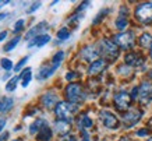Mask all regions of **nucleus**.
Segmentation results:
<instances>
[{
  "label": "nucleus",
  "mask_w": 152,
  "mask_h": 141,
  "mask_svg": "<svg viewBox=\"0 0 152 141\" xmlns=\"http://www.w3.org/2000/svg\"><path fill=\"white\" fill-rule=\"evenodd\" d=\"M78 110V105L77 104H71V102H59L57 106L55 108L56 116L60 120H64V122H71L73 116L77 113Z\"/></svg>",
  "instance_id": "f257e3e1"
},
{
  "label": "nucleus",
  "mask_w": 152,
  "mask_h": 141,
  "mask_svg": "<svg viewBox=\"0 0 152 141\" xmlns=\"http://www.w3.org/2000/svg\"><path fill=\"white\" fill-rule=\"evenodd\" d=\"M135 17L140 23L148 24L152 21V1L142 3V4L137 6L135 9Z\"/></svg>",
  "instance_id": "f03ea898"
},
{
  "label": "nucleus",
  "mask_w": 152,
  "mask_h": 141,
  "mask_svg": "<svg viewBox=\"0 0 152 141\" xmlns=\"http://www.w3.org/2000/svg\"><path fill=\"white\" fill-rule=\"evenodd\" d=\"M66 95H67V98H69V101L71 104H78V102L84 101V98H85L81 85H80V84H75V82H73V84H70V85L67 87Z\"/></svg>",
  "instance_id": "7ed1b4c3"
},
{
  "label": "nucleus",
  "mask_w": 152,
  "mask_h": 141,
  "mask_svg": "<svg viewBox=\"0 0 152 141\" xmlns=\"http://www.w3.org/2000/svg\"><path fill=\"white\" fill-rule=\"evenodd\" d=\"M99 46H101V52L107 59H110V60L117 59V56H119V48H117V45H116L115 42L109 41V39H102Z\"/></svg>",
  "instance_id": "20e7f679"
},
{
  "label": "nucleus",
  "mask_w": 152,
  "mask_h": 141,
  "mask_svg": "<svg viewBox=\"0 0 152 141\" xmlns=\"http://www.w3.org/2000/svg\"><path fill=\"white\" fill-rule=\"evenodd\" d=\"M115 43L121 49H131L134 46V34L131 31L121 32L115 37Z\"/></svg>",
  "instance_id": "39448f33"
},
{
  "label": "nucleus",
  "mask_w": 152,
  "mask_h": 141,
  "mask_svg": "<svg viewBox=\"0 0 152 141\" xmlns=\"http://www.w3.org/2000/svg\"><path fill=\"white\" fill-rule=\"evenodd\" d=\"M137 99L142 105H148L152 101V82L145 81L138 87V96Z\"/></svg>",
  "instance_id": "423d86ee"
},
{
  "label": "nucleus",
  "mask_w": 152,
  "mask_h": 141,
  "mask_svg": "<svg viewBox=\"0 0 152 141\" xmlns=\"http://www.w3.org/2000/svg\"><path fill=\"white\" fill-rule=\"evenodd\" d=\"M131 96L127 94L126 91H121L119 94H116L115 95V106L117 108V110H127L130 108V105H131Z\"/></svg>",
  "instance_id": "0eeeda50"
},
{
  "label": "nucleus",
  "mask_w": 152,
  "mask_h": 141,
  "mask_svg": "<svg viewBox=\"0 0 152 141\" xmlns=\"http://www.w3.org/2000/svg\"><path fill=\"white\" fill-rule=\"evenodd\" d=\"M99 117H101V122L103 123V126L107 129H117L119 127V119L116 117L112 112H107V110H102L99 113Z\"/></svg>",
  "instance_id": "6e6552de"
},
{
  "label": "nucleus",
  "mask_w": 152,
  "mask_h": 141,
  "mask_svg": "<svg viewBox=\"0 0 152 141\" xmlns=\"http://www.w3.org/2000/svg\"><path fill=\"white\" fill-rule=\"evenodd\" d=\"M141 116H142V112H141V110L131 109L123 116V123H124L126 127H131V126H134L135 123L140 122Z\"/></svg>",
  "instance_id": "1a4fd4ad"
},
{
  "label": "nucleus",
  "mask_w": 152,
  "mask_h": 141,
  "mask_svg": "<svg viewBox=\"0 0 152 141\" xmlns=\"http://www.w3.org/2000/svg\"><path fill=\"white\" fill-rule=\"evenodd\" d=\"M98 56H99V52L96 50L95 46H91V45L85 46V48L81 50V57H83L84 60H87V62H91V63L96 62Z\"/></svg>",
  "instance_id": "9d476101"
},
{
  "label": "nucleus",
  "mask_w": 152,
  "mask_h": 141,
  "mask_svg": "<svg viewBox=\"0 0 152 141\" xmlns=\"http://www.w3.org/2000/svg\"><path fill=\"white\" fill-rule=\"evenodd\" d=\"M48 23H39V24H37L35 27H32L31 28V31H28V34L25 35V39H31V38H37V37H39V35H43L42 34V31H46L48 29Z\"/></svg>",
  "instance_id": "9b49d317"
},
{
  "label": "nucleus",
  "mask_w": 152,
  "mask_h": 141,
  "mask_svg": "<svg viewBox=\"0 0 152 141\" xmlns=\"http://www.w3.org/2000/svg\"><path fill=\"white\" fill-rule=\"evenodd\" d=\"M106 67V62L103 59H98L96 62H94V63H91V66H89V68H88V74L89 76H96V74H99L102 71V70H105Z\"/></svg>",
  "instance_id": "f8f14e48"
},
{
  "label": "nucleus",
  "mask_w": 152,
  "mask_h": 141,
  "mask_svg": "<svg viewBox=\"0 0 152 141\" xmlns=\"http://www.w3.org/2000/svg\"><path fill=\"white\" fill-rule=\"evenodd\" d=\"M42 102L46 106L48 109H52V108H56L57 106V95L55 92H48L42 96Z\"/></svg>",
  "instance_id": "ddd939ff"
},
{
  "label": "nucleus",
  "mask_w": 152,
  "mask_h": 141,
  "mask_svg": "<svg viewBox=\"0 0 152 141\" xmlns=\"http://www.w3.org/2000/svg\"><path fill=\"white\" fill-rule=\"evenodd\" d=\"M57 67H59V64H53V66H43V67H41L39 73H38V78H39V80H45V78L50 77L52 74L57 70Z\"/></svg>",
  "instance_id": "4468645a"
},
{
  "label": "nucleus",
  "mask_w": 152,
  "mask_h": 141,
  "mask_svg": "<svg viewBox=\"0 0 152 141\" xmlns=\"http://www.w3.org/2000/svg\"><path fill=\"white\" fill-rule=\"evenodd\" d=\"M48 127V122L46 120H43V119H38V120H35V122L29 126V131H31V134H35V133H39L41 130H43V129Z\"/></svg>",
  "instance_id": "2eb2a0df"
},
{
  "label": "nucleus",
  "mask_w": 152,
  "mask_h": 141,
  "mask_svg": "<svg viewBox=\"0 0 152 141\" xmlns=\"http://www.w3.org/2000/svg\"><path fill=\"white\" fill-rule=\"evenodd\" d=\"M124 60H126V64H129V66H141V64L144 63L142 57H138L135 53H129V55H126Z\"/></svg>",
  "instance_id": "dca6fc26"
},
{
  "label": "nucleus",
  "mask_w": 152,
  "mask_h": 141,
  "mask_svg": "<svg viewBox=\"0 0 152 141\" xmlns=\"http://www.w3.org/2000/svg\"><path fill=\"white\" fill-rule=\"evenodd\" d=\"M55 129L59 134L64 136V134H67V133L70 131V123L64 122V120H57V122L55 123Z\"/></svg>",
  "instance_id": "f3484780"
},
{
  "label": "nucleus",
  "mask_w": 152,
  "mask_h": 141,
  "mask_svg": "<svg viewBox=\"0 0 152 141\" xmlns=\"http://www.w3.org/2000/svg\"><path fill=\"white\" fill-rule=\"evenodd\" d=\"M49 41H50V37L46 35V34H43V35H39V37L34 38L32 42L29 43V46H43V45H46Z\"/></svg>",
  "instance_id": "a211bd4d"
},
{
  "label": "nucleus",
  "mask_w": 152,
  "mask_h": 141,
  "mask_svg": "<svg viewBox=\"0 0 152 141\" xmlns=\"http://www.w3.org/2000/svg\"><path fill=\"white\" fill-rule=\"evenodd\" d=\"M31 73H32V70H31V68H25L23 73L20 74V77H21V85L23 87H27L28 84H29L31 78H32Z\"/></svg>",
  "instance_id": "6ab92c4d"
},
{
  "label": "nucleus",
  "mask_w": 152,
  "mask_h": 141,
  "mask_svg": "<svg viewBox=\"0 0 152 141\" xmlns=\"http://www.w3.org/2000/svg\"><path fill=\"white\" fill-rule=\"evenodd\" d=\"M140 45L142 46V48H149V46H152V35L151 34H148V32L142 34V35L140 37Z\"/></svg>",
  "instance_id": "aec40b11"
},
{
  "label": "nucleus",
  "mask_w": 152,
  "mask_h": 141,
  "mask_svg": "<svg viewBox=\"0 0 152 141\" xmlns=\"http://www.w3.org/2000/svg\"><path fill=\"white\" fill-rule=\"evenodd\" d=\"M92 120L89 119V116L88 115H83L81 117H80L78 120V126L81 129H89V127H92Z\"/></svg>",
  "instance_id": "412c9836"
},
{
  "label": "nucleus",
  "mask_w": 152,
  "mask_h": 141,
  "mask_svg": "<svg viewBox=\"0 0 152 141\" xmlns=\"http://www.w3.org/2000/svg\"><path fill=\"white\" fill-rule=\"evenodd\" d=\"M37 138H38L39 141H49V140L52 138V130H50L49 127L43 129V130H41V131L38 133Z\"/></svg>",
  "instance_id": "4be33fe9"
},
{
  "label": "nucleus",
  "mask_w": 152,
  "mask_h": 141,
  "mask_svg": "<svg viewBox=\"0 0 152 141\" xmlns=\"http://www.w3.org/2000/svg\"><path fill=\"white\" fill-rule=\"evenodd\" d=\"M14 101L11 98H3V104H1V112H9L13 106Z\"/></svg>",
  "instance_id": "5701e85b"
},
{
  "label": "nucleus",
  "mask_w": 152,
  "mask_h": 141,
  "mask_svg": "<svg viewBox=\"0 0 152 141\" xmlns=\"http://www.w3.org/2000/svg\"><path fill=\"white\" fill-rule=\"evenodd\" d=\"M18 80H21V77H20V76H15L14 78H11V80L7 82L6 90H7V91H14V90H15V85H17V82H18Z\"/></svg>",
  "instance_id": "b1692460"
},
{
  "label": "nucleus",
  "mask_w": 152,
  "mask_h": 141,
  "mask_svg": "<svg viewBox=\"0 0 152 141\" xmlns=\"http://www.w3.org/2000/svg\"><path fill=\"white\" fill-rule=\"evenodd\" d=\"M129 25V21L127 18H123V17H119V18L116 20V27L119 28V29H124L126 27Z\"/></svg>",
  "instance_id": "393cba45"
},
{
  "label": "nucleus",
  "mask_w": 152,
  "mask_h": 141,
  "mask_svg": "<svg viewBox=\"0 0 152 141\" xmlns=\"http://www.w3.org/2000/svg\"><path fill=\"white\" fill-rule=\"evenodd\" d=\"M69 37H70V31L67 28H61V29L57 32V38H59L60 41H64V39H67Z\"/></svg>",
  "instance_id": "a878e982"
},
{
  "label": "nucleus",
  "mask_w": 152,
  "mask_h": 141,
  "mask_svg": "<svg viewBox=\"0 0 152 141\" xmlns=\"http://www.w3.org/2000/svg\"><path fill=\"white\" fill-rule=\"evenodd\" d=\"M18 41H20V37H15L14 39H11V41H10L9 43L4 46V50H6V52H9V50L14 49V48L17 46V43H18Z\"/></svg>",
  "instance_id": "bb28decb"
},
{
  "label": "nucleus",
  "mask_w": 152,
  "mask_h": 141,
  "mask_svg": "<svg viewBox=\"0 0 152 141\" xmlns=\"http://www.w3.org/2000/svg\"><path fill=\"white\" fill-rule=\"evenodd\" d=\"M0 64H1V67L4 68V70H11L13 68V62L9 59H1L0 60Z\"/></svg>",
  "instance_id": "cd10ccee"
},
{
  "label": "nucleus",
  "mask_w": 152,
  "mask_h": 141,
  "mask_svg": "<svg viewBox=\"0 0 152 141\" xmlns=\"http://www.w3.org/2000/svg\"><path fill=\"white\" fill-rule=\"evenodd\" d=\"M63 57H64V52H57V53L53 56V64H59V66H60V63H61Z\"/></svg>",
  "instance_id": "c85d7f7f"
},
{
  "label": "nucleus",
  "mask_w": 152,
  "mask_h": 141,
  "mask_svg": "<svg viewBox=\"0 0 152 141\" xmlns=\"http://www.w3.org/2000/svg\"><path fill=\"white\" fill-rule=\"evenodd\" d=\"M24 24H25L24 23V20H18V21L15 23V25H14V32H15V34H18V32L23 29Z\"/></svg>",
  "instance_id": "c756f323"
},
{
  "label": "nucleus",
  "mask_w": 152,
  "mask_h": 141,
  "mask_svg": "<svg viewBox=\"0 0 152 141\" xmlns=\"http://www.w3.org/2000/svg\"><path fill=\"white\" fill-rule=\"evenodd\" d=\"M27 60H28V57H24V59H21V60H20V63L17 64L15 67H14V70H15V71H18L20 68H21V67H23V66H24V64L27 63Z\"/></svg>",
  "instance_id": "7c9ffc66"
},
{
  "label": "nucleus",
  "mask_w": 152,
  "mask_h": 141,
  "mask_svg": "<svg viewBox=\"0 0 152 141\" xmlns=\"http://www.w3.org/2000/svg\"><path fill=\"white\" fill-rule=\"evenodd\" d=\"M80 18H81V15H75V17H73V18H70L69 24L70 25H77V23L80 21Z\"/></svg>",
  "instance_id": "2f4dec72"
},
{
  "label": "nucleus",
  "mask_w": 152,
  "mask_h": 141,
  "mask_svg": "<svg viewBox=\"0 0 152 141\" xmlns=\"http://www.w3.org/2000/svg\"><path fill=\"white\" fill-rule=\"evenodd\" d=\"M107 11H109V10H103V11H101V13H99V15H98L96 18H95V21H94V24H98V23H99V21H101V18H102V17H103V15H105L106 13H107Z\"/></svg>",
  "instance_id": "473e14b6"
},
{
  "label": "nucleus",
  "mask_w": 152,
  "mask_h": 141,
  "mask_svg": "<svg viewBox=\"0 0 152 141\" xmlns=\"http://www.w3.org/2000/svg\"><path fill=\"white\" fill-rule=\"evenodd\" d=\"M77 77V73H74V71H70V73L66 74V80H74V78Z\"/></svg>",
  "instance_id": "72a5a7b5"
},
{
  "label": "nucleus",
  "mask_w": 152,
  "mask_h": 141,
  "mask_svg": "<svg viewBox=\"0 0 152 141\" xmlns=\"http://www.w3.org/2000/svg\"><path fill=\"white\" fill-rule=\"evenodd\" d=\"M39 6H41V1H37V3H34V4L31 6V9L28 10V13H32V11H35V10H37Z\"/></svg>",
  "instance_id": "f704fd0d"
},
{
  "label": "nucleus",
  "mask_w": 152,
  "mask_h": 141,
  "mask_svg": "<svg viewBox=\"0 0 152 141\" xmlns=\"http://www.w3.org/2000/svg\"><path fill=\"white\" fill-rule=\"evenodd\" d=\"M148 133H149V131H148L147 129H141L140 131H137V136H140V137H144V136H147Z\"/></svg>",
  "instance_id": "c9c22d12"
},
{
  "label": "nucleus",
  "mask_w": 152,
  "mask_h": 141,
  "mask_svg": "<svg viewBox=\"0 0 152 141\" xmlns=\"http://www.w3.org/2000/svg\"><path fill=\"white\" fill-rule=\"evenodd\" d=\"M63 141H77V138H75L74 136H70L69 134V136H66L64 138H63Z\"/></svg>",
  "instance_id": "e433bc0d"
},
{
  "label": "nucleus",
  "mask_w": 152,
  "mask_h": 141,
  "mask_svg": "<svg viewBox=\"0 0 152 141\" xmlns=\"http://www.w3.org/2000/svg\"><path fill=\"white\" fill-rule=\"evenodd\" d=\"M4 126H6V120L4 119H0V131L4 129Z\"/></svg>",
  "instance_id": "4c0bfd02"
},
{
  "label": "nucleus",
  "mask_w": 152,
  "mask_h": 141,
  "mask_svg": "<svg viewBox=\"0 0 152 141\" xmlns=\"http://www.w3.org/2000/svg\"><path fill=\"white\" fill-rule=\"evenodd\" d=\"M7 37V32L6 31H3V32H0V42L3 41V39H4V38Z\"/></svg>",
  "instance_id": "58836bf2"
},
{
  "label": "nucleus",
  "mask_w": 152,
  "mask_h": 141,
  "mask_svg": "<svg viewBox=\"0 0 152 141\" xmlns=\"http://www.w3.org/2000/svg\"><path fill=\"white\" fill-rule=\"evenodd\" d=\"M9 137V133H3V136L0 137V141H6V138Z\"/></svg>",
  "instance_id": "ea45409f"
},
{
  "label": "nucleus",
  "mask_w": 152,
  "mask_h": 141,
  "mask_svg": "<svg viewBox=\"0 0 152 141\" xmlns=\"http://www.w3.org/2000/svg\"><path fill=\"white\" fill-rule=\"evenodd\" d=\"M7 3H9L7 0H3V1H0V7H3V6H4V4H7Z\"/></svg>",
  "instance_id": "a19ab883"
},
{
  "label": "nucleus",
  "mask_w": 152,
  "mask_h": 141,
  "mask_svg": "<svg viewBox=\"0 0 152 141\" xmlns=\"http://www.w3.org/2000/svg\"><path fill=\"white\" fill-rule=\"evenodd\" d=\"M6 17H7V14H4V13H1V14H0V20L6 18Z\"/></svg>",
  "instance_id": "79ce46f5"
},
{
  "label": "nucleus",
  "mask_w": 152,
  "mask_h": 141,
  "mask_svg": "<svg viewBox=\"0 0 152 141\" xmlns=\"http://www.w3.org/2000/svg\"><path fill=\"white\" fill-rule=\"evenodd\" d=\"M84 137H85V138H84V141H89V140H88V134L85 131H84Z\"/></svg>",
  "instance_id": "37998d69"
},
{
  "label": "nucleus",
  "mask_w": 152,
  "mask_h": 141,
  "mask_svg": "<svg viewBox=\"0 0 152 141\" xmlns=\"http://www.w3.org/2000/svg\"><path fill=\"white\" fill-rule=\"evenodd\" d=\"M1 104H3V98H0V112H1Z\"/></svg>",
  "instance_id": "c03bdc74"
},
{
  "label": "nucleus",
  "mask_w": 152,
  "mask_h": 141,
  "mask_svg": "<svg viewBox=\"0 0 152 141\" xmlns=\"http://www.w3.org/2000/svg\"><path fill=\"white\" fill-rule=\"evenodd\" d=\"M151 59H152V46H151Z\"/></svg>",
  "instance_id": "a18cd8bd"
},
{
  "label": "nucleus",
  "mask_w": 152,
  "mask_h": 141,
  "mask_svg": "<svg viewBox=\"0 0 152 141\" xmlns=\"http://www.w3.org/2000/svg\"><path fill=\"white\" fill-rule=\"evenodd\" d=\"M148 141H152V137H151V138H149V140H148Z\"/></svg>",
  "instance_id": "49530a36"
},
{
  "label": "nucleus",
  "mask_w": 152,
  "mask_h": 141,
  "mask_svg": "<svg viewBox=\"0 0 152 141\" xmlns=\"http://www.w3.org/2000/svg\"><path fill=\"white\" fill-rule=\"evenodd\" d=\"M13 141H21V140H13Z\"/></svg>",
  "instance_id": "de8ad7c7"
}]
</instances>
